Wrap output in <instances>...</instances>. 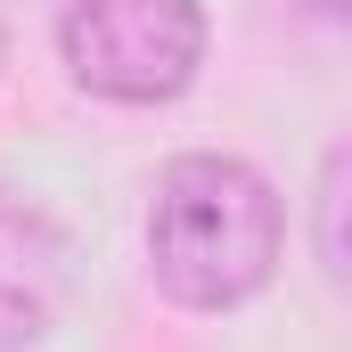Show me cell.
<instances>
[{
  "label": "cell",
  "mask_w": 352,
  "mask_h": 352,
  "mask_svg": "<svg viewBox=\"0 0 352 352\" xmlns=\"http://www.w3.org/2000/svg\"><path fill=\"white\" fill-rule=\"evenodd\" d=\"M287 213L246 156H173L148 197V278L180 311H238L278 278Z\"/></svg>",
  "instance_id": "6da1fadb"
},
{
  "label": "cell",
  "mask_w": 352,
  "mask_h": 352,
  "mask_svg": "<svg viewBox=\"0 0 352 352\" xmlns=\"http://www.w3.org/2000/svg\"><path fill=\"white\" fill-rule=\"evenodd\" d=\"M66 74L115 107H164L205 66V0H66Z\"/></svg>",
  "instance_id": "7a4b0ae2"
},
{
  "label": "cell",
  "mask_w": 352,
  "mask_h": 352,
  "mask_svg": "<svg viewBox=\"0 0 352 352\" xmlns=\"http://www.w3.org/2000/svg\"><path fill=\"white\" fill-rule=\"evenodd\" d=\"M66 287H74V246L58 213L33 205L25 188H0V352L41 344L66 311Z\"/></svg>",
  "instance_id": "3957f363"
},
{
  "label": "cell",
  "mask_w": 352,
  "mask_h": 352,
  "mask_svg": "<svg viewBox=\"0 0 352 352\" xmlns=\"http://www.w3.org/2000/svg\"><path fill=\"white\" fill-rule=\"evenodd\" d=\"M344 180H352V156L344 148H328V164H320V270L328 278H344L352 270V254H344Z\"/></svg>",
  "instance_id": "277c9868"
},
{
  "label": "cell",
  "mask_w": 352,
  "mask_h": 352,
  "mask_svg": "<svg viewBox=\"0 0 352 352\" xmlns=\"http://www.w3.org/2000/svg\"><path fill=\"white\" fill-rule=\"evenodd\" d=\"M311 8H320V16H344V0H311Z\"/></svg>",
  "instance_id": "5b68a950"
},
{
  "label": "cell",
  "mask_w": 352,
  "mask_h": 352,
  "mask_svg": "<svg viewBox=\"0 0 352 352\" xmlns=\"http://www.w3.org/2000/svg\"><path fill=\"white\" fill-rule=\"evenodd\" d=\"M0 66H8V16H0Z\"/></svg>",
  "instance_id": "8992f818"
}]
</instances>
